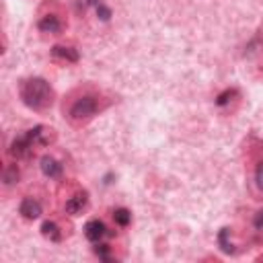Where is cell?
<instances>
[{
  "mask_svg": "<svg viewBox=\"0 0 263 263\" xmlns=\"http://www.w3.org/2000/svg\"><path fill=\"white\" fill-rule=\"evenodd\" d=\"M21 99L29 109L41 111L54 103V89L45 78H27L21 82Z\"/></svg>",
  "mask_w": 263,
  "mask_h": 263,
  "instance_id": "obj_1",
  "label": "cell"
},
{
  "mask_svg": "<svg viewBox=\"0 0 263 263\" xmlns=\"http://www.w3.org/2000/svg\"><path fill=\"white\" fill-rule=\"evenodd\" d=\"M99 109V103H97V97L93 95H84L80 99L74 101V105L70 107V118L74 122H86L91 120Z\"/></svg>",
  "mask_w": 263,
  "mask_h": 263,
  "instance_id": "obj_2",
  "label": "cell"
},
{
  "mask_svg": "<svg viewBox=\"0 0 263 263\" xmlns=\"http://www.w3.org/2000/svg\"><path fill=\"white\" fill-rule=\"evenodd\" d=\"M51 58L66 64H76L80 60V54L74 45H54L51 47Z\"/></svg>",
  "mask_w": 263,
  "mask_h": 263,
  "instance_id": "obj_3",
  "label": "cell"
},
{
  "mask_svg": "<svg viewBox=\"0 0 263 263\" xmlns=\"http://www.w3.org/2000/svg\"><path fill=\"white\" fill-rule=\"evenodd\" d=\"M27 138L33 142V146H47L49 142H54V130L47 126H35L27 132Z\"/></svg>",
  "mask_w": 263,
  "mask_h": 263,
  "instance_id": "obj_4",
  "label": "cell"
},
{
  "mask_svg": "<svg viewBox=\"0 0 263 263\" xmlns=\"http://www.w3.org/2000/svg\"><path fill=\"white\" fill-rule=\"evenodd\" d=\"M9 152H11V156L13 159H29L31 156V152H33V142L27 138V134L25 136H21V138H17L13 144H11V148H9Z\"/></svg>",
  "mask_w": 263,
  "mask_h": 263,
  "instance_id": "obj_5",
  "label": "cell"
},
{
  "mask_svg": "<svg viewBox=\"0 0 263 263\" xmlns=\"http://www.w3.org/2000/svg\"><path fill=\"white\" fill-rule=\"evenodd\" d=\"M37 29H39L41 33L58 35V33H62V29H64V23L60 21V17H58V15H45V17H41V19H39V23H37Z\"/></svg>",
  "mask_w": 263,
  "mask_h": 263,
  "instance_id": "obj_6",
  "label": "cell"
},
{
  "mask_svg": "<svg viewBox=\"0 0 263 263\" xmlns=\"http://www.w3.org/2000/svg\"><path fill=\"white\" fill-rule=\"evenodd\" d=\"M19 214L25 218V220H37L41 216V203L33 197H25L19 206Z\"/></svg>",
  "mask_w": 263,
  "mask_h": 263,
  "instance_id": "obj_7",
  "label": "cell"
},
{
  "mask_svg": "<svg viewBox=\"0 0 263 263\" xmlns=\"http://www.w3.org/2000/svg\"><path fill=\"white\" fill-rule=\"evenodd\" d=\"M86 206H89V197H86V193L82 191V193H74V195L66 201L64 210H66V214H70V216H78V214L84 212Z\"/></svg>",
  "mask_w": 263,
  "mask_h": 263,
  "instance_id": "obj_8",
  "label": "cell"
},
{
  "mask_svg": "<svg viewBox=\"0 0 263 263\" xmlns=\"http://www.w3.org/2000/svg\"><path fill=\"white\" fill-rule=\"evenodd\" d=\"M105 235H107V226H105L101 220H89L84 224V237L91 241V243H99Z\"/></svg>",
  "mask_w": 263,
  "mask_h": 263,
  "instance_id": "obj_9",
  "label": "cell"
},
{
  "mask_svg": "<svg viewBox=\"0 0 263 263\" xmlns=\"http://www.w3.org/2000/svg\"><path fill=\"white\" fill-rule=\"evenodd\" d=\"M39 167H41V173L49 179H58L62 175V165L54 159V156H43L39 161Z\"/></svg>",
  "mask_w": 263,
  "mask_h": 263,
  "instance_id": "obj_10",
  "label": "cell"
},
{
  "mask_svg": "<svg viewBox=\"0 0 263 263\" xmlns=\"http://www.w3.org/2000/svg\"><path fill=\"white\" fill-rule=\"evenodd\" d=\"M41 235H43L47 241H51V243H60V241H62V230H60V226H58L56 222H51V220H45V222L41 224Z\"/></svg>",
  "mask_w": 263,
  "mask_h": 263,
  "instance_id": "obj_11",
  "label": "cell"
},
{
  "mask_svg": "<svg viewBox=\"0 0 263 263\" xmlns=\"http://www.w3.org/2000/svg\"><path fill=\"white\" fill-rule=\"evenodd\" d=\"M113 220L120 226H128L132 222V212L126 210V208H118V210H113Z\"/></svg>",
  "mask_w": 263,
  "mask_h": 263,
  "instance_id": "obj_12",
  "label": "cell"
},
{
  "mask_svg": "<svg viewBox=\"0 0 263 263\" xmlns=\"http://www.w3.org/2000/svg\"><path fill=\"white\" fill-rule=\"evenodd\" d=\"M19 177H21V173H19L17 165H9V167L5 169V173H3L5 185H15V183H19Z\"/></svg>",
  "mask_w": 263,
  "mask_h": 263,
  "instance_id": "obj_13",
  "label": "cell"
},
{
  "mask_svg": "<svg viewBox=\"0 0 263 263\" xmlns=\"http://www.w3.org/2000/svg\"><path fill=\"white\" fill-rule=\"evenodd\" d=\"M228 235H230V228H222L220 235H218V245L224 253H235V245L228 243Z\"/></svg>",
  "mask_w": 263,
  "mask_h": 263,
  "instance_id": "obj_14",
  "label": "cell"
},
{
  "mask_svg": "<svg viewBox=\"0 0 263 263\" xmlns=\"http://www.w3.org/2000/svg\"><path fill=\"white\" fill-rule=\"evenodd\" d=\"M237 95V91L235 89H226L224 93H220L218 97H216V105L218 107H224V105H228L230 101H232V97Z\"/></svg>",
  "mask_w": 263,
  "mask_h": 263,
  "instance_id": "obj_15",
  "label": "cell"
},
{
  "mask_svg": "<svg viewBox=\"0 0 263 263\" xmlns=\"http://www.w3.org/2000/svg\"><path fill=\"white\" fill-rule=\"evenodd\" d=\"M97 17L101 19V21H109L111 19V9L109 7H105L103 3L97 7Z\"/></svg>",
  "mask_w": 263,
  "mask_h": 263,
  "instance_id": "obj_16",
  "label": "cell"
},
{
  "mask_svg": "<svg viewBox=\"0 0 263 263\" xmlns=\"http://www.w3.org/2000/svg\"><path fill=\"white\" fill-rule=\"evenodd\" d=\"M95 253L99 255V259H103V261H109L111 257H109V245H97L95 247Z\"/></svg>",
  "mask_w": 263,
  "mask_h": 263,
  "instance_id": "obj_17",
  "label": "cell"
},
{
  "mask_svg": "<svg viewBox=\"0 0 263 263\" xmlns=\"http://www.w3.org/2000/svg\"><path fill=\"white\" fill-rule=\"evenodd\" d=\"M255 181H257V187L263 191V163L257 165V171H255Z\"/></svg>",
  "mask_w": 263,
  "mask_h": 263,
  "instance_id": "obj_18",
  "label": "cell"
},
{
  "mask_svg": "<svg viewBox=\"0 0 263 263\" xmlns=\"http://www.w3.org/2000/svg\"><path fill=\"white\" fill-rule=\"evenodd\" d=\"M253 224H255V228H257V230H263V210H259V212L255 214Z\"/></svg>",
  "mask_w": 263,
  "mask_h": 263,
  "instance_id": "obj_19",
  "label": "cell"
},
{
  "mask_svg": "<svg viewBox=\"0 0 263 263\" xmlns=\"http://www.w3.org/2000/svg\"><path fill=\"white\" fill-rule=\"evenodd\" d=\"M86 5H91V7H95V9H97V7L101 5V0H86Z\"/></svg>",
  "mask_w": 263,
  "mask_h": 263,
  "instance_id": "obj_20",
  "label": "cell"
},
{
  "mask_svg": "<svg viewBox=\"0 0 263 263\" xmlns=\"http://www.w3.org/2000/svg\"><path fill=\"white\" fill-rule=\"evenodd\" d=\"M261 261H263V255H261Z\"/></svg>",
  "mask_w": 263,
  "mask_h": 263,
  "instance_id": "obj_21",
  "label": "cell"
}]
</instances>
